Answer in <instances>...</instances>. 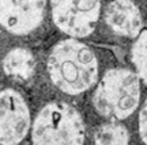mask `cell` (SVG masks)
<instances>
[{
	"mask_svg": "<svg viewBox=\"0 0 147 145\" xmlns=\"http://www.w3.org/2000/svg\"><path fill=\"white\" fill-rule=\"evenodd\" d=\"M47 71L53 86L67 95H80L98 82L100 67L94 52L78 38L57 42L49 52Z\"/></svg>",
	"mask_w": 147,
	"mask_h": 145,
	"instance_id": "6da1fadb",
	"label": "cell"
},
{
	"mask_svg": "<svg viewBox=\"0 0 147 145\" xmlns=\"http://www.w3.org/2000/svg\"><path fill=\"white\" fill-rule=\"evenodd\" d=\"M140 103V79L136 72L113 68L97 82L93 104L97 113L108 121H124Z\"/></svg>",
	"mask_w": 147,
	"mask_h": 145,
	"instance_id": "7a4b0ae2",
	"label": "cell"
},
{
	"mask_svg": "<svg viewBox=\"0 0 147 145\" xmlns=\"http://www.w3.org/2000/svg\"><path fill=\"white\" fill-rule=\"evenodd\" d=\"M30 137L38 145H79L84 142L86 128L78 110L65 102L44 106L32 122Z\"/></svg>",
	"mask_w": 147,
	"mask_h": 145,
	"instance_id": "3957f363",
	"label": "cell"
},
{
	"mask_svg": "<svg viewBox=\"0 0 147 145\" xmlns=\"http://www.w3.org/2000/svg\"><path fill=\"white\" fill-rule=\"evenodd\" d=\"M52 21L59 30L72 38H86L100 21L101 0H49Z\"/></svg>",
	"mask_w": 147,
	"mask_h": 145,
	"instance_id": "277c9868",
	"label": "cell"
},
{
	"mask_svg": "<svg viewBox=\"0 0 147 145\" xmlns=\"http://www.w3.org/2000/svg\"><path fill=\"white\" fill-rule=\"evenodd\" d=\"M32 114L25 98L14 88L0 91V144L16 145L32 129Z\"/></svg>",
	"mask_w": 147,
	"mask_h": 145,
	"instance_id": "5b68a950",
	"label": "cell"
},
{
	"mask_svg": "<svg viewBox=\"0 0 147 145\" xmlns=\"http://www.w3.org/2000/svg\"><path fill=\"white\" fill-rule=\"evenodd\" d=\"M48 0H0V26L14 35H27L44 21Z\"/></svg>",
	"mask_w": 147,
	"mask_h": 145,
	"instance_id": "8992f818",
	"label": "cell"
},
{
	"mask_svg": "<svg viewBox=\"0 0 147 145\" xmlns=\"http://www.w3.org/2000/svg\"><path fill=\"white\" fill-rule=\"evenodd\" d=\"M104 18L116 35L135 38L143 29L140 10L132 0H113L106 5Z\"/></svg>",
	"mask_w": 147,
	"mask_h": 145,
	"instance_id": "52a82bcc",
	"label": "cell"
},
{
	"mask_svg": "<svg viewBox=\"0 0 147 145\" xmlns=\"http://www.w3.org/2000/svg\"><path fill=\"white\" fill-rule=\"evenodd\" d=\"M3 71L15 82H27L36 72V57L26 47H14L3 58Z\"/></svg>",
	"mask_w": 147,
	"mask_h": 145,
	"instance_id": "ba28073f",
	"label": "cell"
},
{
	"mask_svg": "<svg viewBox=\"0 0 147 145\" xmlns=\"http://www.w3.org/2000/svg\"><path fill=\"white\" fill-rule=\"evenodd\" d=\"M93 142L97 145H125L129 142V133L120 121H109L95 129L93 134Z\"/></svg>",
	"mask_w": 147,
	"mask_h": 145,
	"instance_id": "9c48e42d",
	"label": "cell"
},
{
	"mask_svg": "<svg viewBox=\"0 0 147 145\" xmlns=\"http://www.w3.org/2000/svg\"><path fill=\"white\" fill-rule=\"evenodd\" d=\"M131 61L140 82L147 86V25L135 37L131 47Z\"/></svg>",
	"mask_w": 147,
	"mask_h": 145,
	"instance_id": "30bf717a",
	"label": "cell"
},
{
	"mask_svg": "<svg viewBox=\"0 0 147 145\" xmlns=\"http://www.w3.org/2000/svg\"><path fill=\"white\" fill-rule=\"evenodd\" d=\"M139 136H140V140L147 144V99L144 100V103L140 107L139 111Z\"/></svg>",
	"mask_w": 147,
	"mask_h": 145,
	"instance_id": "8fae6325",
	"label": "cell"
}]
</instances>
